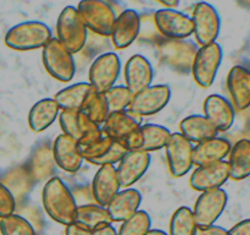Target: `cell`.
<instances>
[{
    "label": "cell",
    "mask_w": 250,
    "mask_h": 235,
    "mask_svg": "<svg viewBox=\"0 0 250 235\" xmlns=\"http://www.w3.org/2000/svg\"><path fill=\"white\" fill-rule=\"evenodd\" d=\"M172 132L159 124H142L126 141L128 151H142L150 153L165 148Z\"/></svg>",
    "instance_id": "obj_14"
},
{
    "label": "cell",
    "mask_w": 250,
    "mask_h": 235,
    "mask_svg": "<svg viewBox=\"0 0 250 235\" xmlns=\"http://www.w3.org/2000/svg\"><path fill=\"white\" fill-rule=\"evenodd\" d=\"M53 38L50 27L41 21H26L12 26L5 34V44L17 51L43 49Z\"/></svg>",
    "instance_id": "obj_3"
},
{
    "label": "cell",
    "mask_w": 250,
    "mask_h": 235,
    "mask_svg": "<svg viewBox=\"0 0 250 235\" xmlns=\"http://www.w3.org/2000/svg\"><path fill=\"white\" fill-rule=\"evenodd\" d=\"M171 99V88L168 85H151L133 95L128 107L132 114L139 118L150 117L160 113Z\"/></svg>",
    "instance_id": "obj_13"
},
{
    "label": "cell",
    "mask_w": 250,
    "mask_h": 235,
    "mask_svg": "<svg viewBox=\"0 0 250 235\" xmlns=\"http://www.w3.org/2000/svg\"><path fill=\"white\" fill-rule=\"evenodd\" d=\"M146 235H168V233L164 232L161 229H150Z\"/></svg>",
    "instance_id": "obj_43"
},
{
    "label": "cell",
    "mask_w": 250,
    "mask_h": 235,
    "mask_svg": "<svg viewBox=\"0 0 250 235\" xmlns=\"http://www.w3.org/2000/svg\"><path fill=\"white\" fill-rule=\"evenodd\" d=\"M229 179L244 180L250 176V140L241 139L232 144L229 154Z\"/></svg>",
    "instance_id": "obj_30"
},
{
    "label": "cell",
    "mask_w": 250,
    "mask_h": 235,
    "mask_svg": "<svg viewBox=\"0 0 250 235\" xmlns=\"http://www.w3.org/2000/svg\"><path fill=\"white\" fill-rule=\"evenodd\" d=\"M227 88L234 109L243 112L250 108V70L248 68L234 65L227 75Z\"/></svg>",
    "instance_id": "obj_22"
},
{
    "label": "cell",
    "mask_w": 250,
    "mask_h": 235,
    "mask_svg": "<svg viewBox=\"0 0 250 235\" xmlns=\"http://www.w3.org/2000/svg\"><path fill=\"white\" fill-rule=\"evenodd\" d=\"M142 124V118L132 114L129 110H122L110 113L103 124L102 130L111 139L125 142Z\"/></svg>",
    "instance_id": "obj_25"
},
{
    "label": "cell",
    "mask_w": 250,
    "mask_h": 235,
    "mask_svg": "<svg viewBox=\"0 0 250 235\" xmlns=\"http://www.w3.org/2000/svg\"><path fill=\"white\" fill-rule=\"evenodd\" d=\"M141 203L142 193L137 188H127L120 190L105 208L111 223H122L139 211Z\"/></svg>",
    "instance_id": "obj_24"
},
{
    "label": "cell",
    "mask_w": 250,
    "mask_h": 235,
    "mask_svg": "<svg viewBox=\"0 0 250 235\" xmlns=\"http://www.w3.org/2000/svg\"><path fill=\"white\" fill-rule=\"evenodd\" d=\"M232 143L225 137H212L195 144L193 149V163L195 166L207 165L225 161L229 157Z\"/></svg>",
    "instance_id": "obj_26"
},
{
    "label": "cell",
    "mask_w": 250,
    "mask_h": 235,
    "mask_svg": "<svg viewBox=\"0 0 250 235\" xmlns=\"http://www.w3.org/2000/svg\"><path fill=\"white\" fill-rule=\"evenodd\" d=\"M120 190H121V185L117 178L116 166H99L92 181V195L95 203L106 207L107 203L115 197V195Z\"/></svg>",
    "instance_id": "obj_23"
},
{
    "label": "cell",
    "mask_w": 250,
    "mask_h": 235,
    "mask_svg": "<svg viewBox=\"0 0 250 235\" xmlns=\"http://www.w3.org/2000/svg\"><path fill=\"white\" fill-rule=\"evenodd\" d=\"M222 59L224 50L217 42L198 48L190 69L193 78L198 86L203 88L212 86L222 64Z\"/></svg>",
    "instance_id": "obj_6"
},
{
    "label": "cell",
    "mask_w": 250,
    "mask_h": 235,
    "mask_svg": "<svg viewBox=\"0 0 250 235\" xmlns=\"http://www.w3.org/2000/svg\"><path fill=\"white\" fill-rule=\"evenodd\" d=\"M125 86L133 93L141 92L153 85L154 69L150 61L142 54H134L125 64Z\"/></svg>",
    "instance_id": "obj_19"
},
{
    "label": "cell",
    "mask_w": 250,
    "mask_h": 235,
    "mask_svg": "<svg viewBox=\"0 0 250 235\" xmlns=\"http://www.w3.org/2000/svg\"><path fill=\"white\" fill-rule=\"evenodd\" d=\"M77 11L87 29L103 37L111 36L116 14L107 2L102 0H83Z\"/></svg>",
    "instance_id": "obj_7"
},
{
    "label": "cell",
    "mask_w": 250,
    "mask_h": 235,
    "mask_svg": "<svg viewBox=\"0 0 250 235\" xmlns=\"http://www.w3.org/2000/svg\"><path fill=\"white\" fill-rule=\"evenodd\" d=\"M87 37L88 29L78 15L77 7L72 5L63 7L56 22L55 38L73 55L82 50Z\"/></svg>",
    "instance_id": "obj_4"
},
{
    "label": "cell",
    "mask_w": 250,
    "mask_h": 235,
    "mask_svg": "<svg viewBox=\"0 0 250 235\" xmlns=\"http://www.w3.org/2000/svg\"><path fill=\"white\" fill-rule=\"evenodd\" d=\"M193 149V143H190L180 132L171 134L170 140L165 146L166 161L171 175L175 178H182L192 170L194 166Z\"/></svg>",
    "instance_id": "obj_11"
},
{
    "label": "cell",
    "mask_w": 250,
    "mask_h": 235,
    "mask_svg": "<svg viewBox=\"0 0 250 235\" xmlns=\"http://www.w3.org/2000/svg\"><path fill=\"white\" fill-rule=\"evenodd\" d=\"M229 235H250V218L236 223L229 230Z\"/></svg>",
    "instance_id": "obj_39"
},
{
    "label": "cell",
    "mask_w": 250,
    "mask_h": 235,
    "mask_svg": "<svg viewBox=\"0 0 250 235\" xmlns=\"http://www.w3.org/2000/svg\"><path fill=\"white\" fill-rule=\"evenodd\" d=\"M121 72V60L119 55L112 51L98 56L89 68V85L93 90L105 93L116 85Z\"/></svg>",
    "instance_id": "obj_12"
},
{
    "label": "cell",
    "mask_w": 250,
    "mask_h": 235,
    "mask_svg": "<svg viewBox=\"0 0 250 235\" xmlns=\"http://www.w3.org/2000/svg\"><path fill=\"white\" fill-rule=\"evenodd\" d=\"M194 235H229V230L220 225H210L205 228H197Z\"/></svg>",
    "instance_id": "obj_40"
},
{
    "label": "cell",
    "mask_w": 250,
    "mask_h": 235,
    "mask_svg": "<svg viewBox=\"0 0 250 235\" xmlns=\"http://www.w3.org/2000/svg\"><path fill=\"white\" fill-rule=\"evenodd\" d=\"M77 143L83 159L98 166L119 164L128 151L124 142L105 135L102 127L90 132Z\"/></svg>",
    "instance_id": "obj_1"
},
{
    "label": "cell",
    "mask_w": 250,
    "mask_h": 235,
    "mask_svg": "<svg viewBox=\"0 0 250 235\" xmlns=\"http://www.w3.org/2000/svg\"><path fill=\"white\" fill-rule=\"evenodd\" d=\"M58 119L62 134L77 142L102 127L90 121L80 110H61Z\"/></svg>",
    "instance_id": "obj_27"
},
{
    "label": "cell",
    "mask_w": 250,
    "mask_h": 235,
    "mask_svg": "<svg viewBox=\"0 0 250 235\" xmlns=\"http://www.w3.org/2000/svg\"><path fill=\"white\" fill-rule=\"evenodd\" d=\"M110 113L127 110L133 99V93L125 85H115L104 93Z\"/></svg>",
    "instance_id": "obj_37"
},
{
    "label": "cell",
    "mask_w": 250,
    "mask_h": 235,
    "mask_svg": "<svg viewBox=\"0 0 250 235\" xmlns=\"http://www.w3.org/2000/svg\"><path fill=\"white\" fill-rule=\"evenodd\" d=\"M73 223L80 225L81 228L93 232L100 225L110 224L111 220H110L106 208L97 203H88V205L78 206Z\"/></svg>",
    "instance_id": "obj_31"
},
{
    "label": "cell",
    "mask_w": 250,
    "mask_h": 235,
    "mask_svg": "<svg viewBox=\"0 0 250 235\" xmlns=\"http://www.w3.org/2000/svg\"><path fill=\"white\" fill-rule=\"evenodd\" d=\"M51 154L56 165L67 173H76L80 170L84 162L81 156L77 141L63 134H60L54 140Z\"/></svg>",
    "instance_id": "obj_21"
},
{
    "label": "cell",
    "mask_w": 250,
    "mask_h": 235,
    "mask_svg": "<svg viewBox=\"0 0 250 235\" xmlns=\"http://www.w3.org/2000/svg\"><path fill=\"white\" fill-rule=\"evenodd\" d=\"M80 112L83 113L90 121L102 126L107 115L110 114L104 93H100L92 88L83 100Z\"/></svg>",
    "instance_id": "obj_33"
},
{
    "label": "cell",
    "mask_w": 250,
    "mask_h": 235,
    "mask_svg": "<svg viewBox=\"0 0 250 235\" xmlns=\"http://www.w3.org/2000/svg\"><path fill=\"white\" fill-rule=\"evenodd\" d=\"M203 115L211 122L217 132L229 131L233 126L236 109L231 100L224 95L217 93L208 95L203 103Z\"/></svg>",
    "instance_id": "obj_17"
},
{
    "label": "cell",
    "mask_w": 250,
    "mask_h": 235,
    "mask_svg": "<svg viewBox=\"0 0 250 235\" xmlns=\"http://www.w3.org/2000/svg\"><path fill=\"white\" fill-rule=\"evenodd\" d=\"M142 20L137 11L124 10L117 15L111 31V41L116 49H125L134 43L141 32Z\"/></svg>",
    "instance_id": "obj_20"
},
{
    "label": "cell",
    "mask_w": 250,
    "mask_h": 235,
    "mask_svg": "<svg viewBox=\"0 0 250 235\" xmlns=\"http://www.w3.org/2000/svg\"><path fill=\"white\" fill-rule=\"evenodd\" d=\"M16 208V201L11 191L0 183V219L12 214Z\"/></svg>",
    "instance_id": "obj_38"
},
{
    "label": "cell",
    "mask_w": 250,
    "mask_h": 235,
    "mask_svg": "<svg viewBox=\"0 0 250 235\" xmlns=\"http://www.w3.org/2000/svg\"><path fill=\"white\" fill-rule=\"evenodd\" d=\"M227 202L229 195L222 188L200 193L192 210L197 227L205 228L214 225L224 213Z\"/></svg>",
    "instance_id": "obj_10"
},
{
    "label": "cell",
    "mask_w": 250,
    "mask_h": 235,
    "mask_svg": "<svg viewBox=\"0 0 250 235\" xmlns=\"http://www.w3.org/2000/svg\"><path fill=\"white\" fill-rule=\"evenodd\" d=\"M150 153L142 151H127L116 166L121 188H127L138 183L150 166Z\"/></svg>",
    "instance_id": "obj_18"
},
{
    "label": "cell",
    "mask_w": 250,
    "mask_h": 235,
    "mask_svg": "<svg viewBox=\"0 0 250 235\" xmlns=\"http://www.w3.org/2000/svg\"><path fill=\"white\" fill-rule=\"evenodd\" d=\"M60 108L54 98H43L32 105L28 112V126L36 134L45 131L55 122L60 114Z\"/></svg>",
    "instance_id": "obj_28"
},
{
    "label": "cell",
    "mask_w": 250,
    "mask_h": 235,
    "mask_svg": "<svg viewBox=\"0 0 250 235\" xmlns=\"http://www.w3.org/2000/svg\"><path fill=\"white\" fill-rule=\"evenodd\" d=\"M90 90H92V86L88 82L73 83L59 91L53 98L60 110H80L83 100Z\"/></svg>",
    "instance_id": "obj_32"
},
{
    "label": "cell",
    "mask_w": 250,
    "mask_h": 235,
    "mask_svg": "<svg viewBox=\"0 0 250 235\" xmlns=\"http://www.w3.org/2000/svg\"><path fill=\"white\" fill-rule=\"evenodd\" d=\"M180 134L190 143H200L203 141L217 136V130L203 114H193L186 117L180 122Z\"/></svg>",
    "instance_id": "obj_29"
},
{
    "label": "cell",
    "mask_w": 250,
    "mask_h": 235,
    "mask_svg": "<svg viewBox=\"0 0 250 235\" xmlns=\"http://www.w3.org/2000/svg\"><path fill=\"white\" fill-rule=\"evenodd\" d=\"M42 61L46 72L60 82H70L76 73L73 55L56 38L42 49Z\"/></svg>",
    "instance_id": "obj_5"
},
{
    "label": "cell",
    "mask_w": 250,
    "mask_h": 235,
    "mask_svg": "<svg viewBox=\"0 0 250 235\" xmlns=\"http://www.w3.org/2000/svg\"><path fill=\"white\" fill-rule=\"evenodd\" d=\"M92 235H117V230L115 229L112 223H110V224L100 225L99 228L93 230Z\"/></svg>",
    "instance_id": "obj_42"
},
{
    "label": "cell",
    "mask_w": 250,
    "mask_h": 235,
    "mask_svg": "<svg viewBox=\"0 0 250 235\" xmlns=\"http://www.w3.org/2000/svg\"><path fill=\"white\" fill-rule=\"evenodd\" d=\"M159 56L164 63L180 72H190L198 48L187 39L163 38L156 46Z\"/></svg>",
    "instance_id": "obj_9"
},
{
    "label": "cell",
    "mask_w": 250,
    "mask_h": 235,
    "mask_svg": "<svg viewBox=\"0 0 250 235\" xmlns=\"http://www.w3.org/2000/svg\"><path fill=\"white\" fill-rule=\"evenodd\" d=\"M229 179V163L227 161H222L197 166L189 178V185L193 190L205 192V191L221 188Z\"/></svg>",
    "instance_id": "obj_16"
},
{
    "label": "cell",
    "mask_w": 250,
    "mask_h": 235,
    "mask_svg": "<svg viewBox=\"0 0 250 235\" xmlns=\"http://www.w3.org/2000/svg\"><path fill=\"white\" fill-rule=\"evenodd\" d=\"M65 235H92V232L84 229V228H81L80 225L72 223V224L67 225L65 228Z\"/></svg>",
    "instance_id": "obj_41"
},
{
    "label": "cell",
    "mask_w": 250,
    "mask_h": 235,
    "mask_svg": "<svg viewBox=\"0 0 250 235\" xmlns=\"http://www.w3.org/2000/svg\"><path fill=\"white\" fill-rule=\"evenodd\" d=\"M197 228L192 208L182 206L171 217L168 235H194Z\"/></svg>",
    "instance_id": "obj_34"
},
{
    "label": "cell",
    "mask_w": 250,
    "mask_h": 235,
    "mask_svg": "<svg viewBox=\"0 0 250 235\" xmlns=\"http://www.w3.org/2000/svg\"><path fill=\"white\" fill-rule=\"evenodd\" d=\"M193 36L200 47L216 42L221 29V19L216 7L205 1L195 4L192 15Z\"/></svg>",
    "instance_id": "obj_8"
},
{
    "label": "cell",
    "mask_w": 250,
    "mask_h": 235,
    "mask_svg": "<svg viewBox=\"0 0 250 235\" xmlns=\"http://www.w3.org/2000/svg\"><path fill=\"white\" fill-rule=\"evenodd\" d=\"M151 229V218L146 211L139 210L121 223L117 235H146Z\"/></svg>",
    "instance_id": "obj_35"
},
{
    "label": "cell",
    "mask_w": 250,
    "mask_h": 235,
    "mask_svg": "<svg viewBox=\"0 0 250 235\" xmlns=\"http://www.w3.org/2000/svg\"><path fill=\"white\" fill-rule=\"evenodd\" d=\"M0 233L1 235H37L29 220L15 213L0 219Z\"/></svg>",
    "instance_id": "obj_36"
},
{
    "label": "cell",
    "mask_w": 250,
    "mask_h": 235,
    "mask_svg": "<svg viewBox=\"0 0 250 235\" xmlns=\"http://www.w3.org/2000/svg\"><path fill=\"white\" fill-rule=\"evenodd\" d=\"M42 202L46 214L61 225L72 224L78 205L68 186L58 176L49 179L42 191Z\"/></svg>",
    "instance_id": "obj_2"
},
{
    "label": "cell",
    "mask_w": 250,
    "mask_h": 235,
    "mask_svg": "<svg viewBox=\"0 0 250 235\" xmlns=\"http://www.w3.org/2000/svg\"><path fill=\"white\" fill-rule=\"evenodd\" d=\"M154 24L166 39H187L193 34L192 17L176 9L158 10L154 15Z\"/></svg>",
    "instance_id": "obj_15"
}]
</instances>
